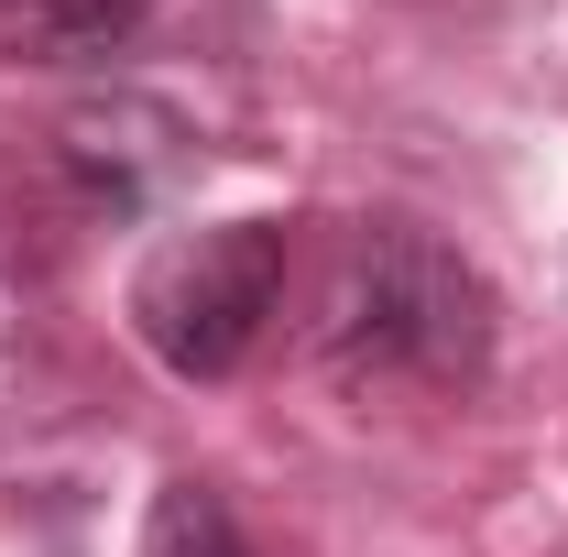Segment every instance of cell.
I'll return each mask as SVG.
<instances>
[{"label":"cell","mask_w":568,"mask_h":557,"mask_svg":"<svg viewBox=\"0 0 568 557\" xmlns=\"http://www.w3.org/2000/svg\"><path fill=\"white\" fill-rule=\"evenodd\" d=\"M317 350L339 383H481L493 361V284L470 274L437 230L416 219H372L351 230Z\"/></svg>","instance_id":"6da1fadb"},{"label":"cell","mask_w":568,"mask_h":557,"mask_svg":"<svg viewBox=\"0 0 568 557\" xmlns=\"http://www.w3.org/2000/svg\"><path fill=\"white\" fill-rule=\"evenodd\" d=\"M284 306V219H219L175 230L132 274V328L175 383H230Z\"/></svg>","instance_id":"7a4b0ae2"},{"label":"cell","mask_w":568,"mask_h":557,"mask_svg":"<svg viewBox=\"0 0 568 557\" xmlns=\"http://www.w3.org/2000/svg\"><path fill=\"white\" fill-rule=\"evenodd\" d=\"M186 164H197L186 121H175L164 99H132V88L77 99L67 121L44 132V175L67 186L77 219H142V209H164V198L186 186Z\"/></svg>","instance_id":"3957f363"},{"label":"cell","mask_w":568,"mask_h":557,"mask_svg":"<svg viewBox=\"0 0 568 557\" xmlns=\"http://www.w3.org/2000/svg\"><path fill=\"white\" fill-rule=\"evenodd\" d=\"M142 44V0H0V67H110Z\"/></svg>","instance_id":"277c9868"},{"label":"cell","mask_w":568,"mask_h":557,"mask_svg":"<svg viewBox=\"0 0 568 557\" xmlns=\"http://www.w3.org/2000/svg\"><path fill=\"white\" fill-rule=\"evenodd\" d=\"M142 557H252V536L230 525V503L209 482H164L153 525H142Z\"/></svg>","instance_id":"5b68a950"}]
</instances>
